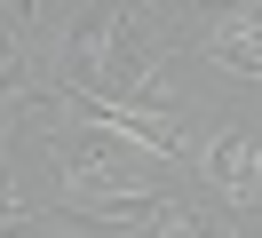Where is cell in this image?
I'll return each instance as SVG.
<instances>
[{
  "label": "cell",
  "instance_id": "1",
  "mask_svg": "<svg viewBox=\"0 0 262 238\" xmlns=\"http://www.w3.org/2000/svg\"><path fill=\"white\" fill-rule=\"evenodd\" d=\"M191 40H199V56H207V63H223L230 79H262V0L207 16Z\"/></svg>",
  "mask_w": 262,
  "mask_h": 238
},
{
  "label": "cell",
  "instance_id": "2",
  "mask_svg": "<svg viewBox=\"0 0 262 238\" xmlns=\"http://www.w3.org/2000/svg\"><path fill=\"white\" fill-rule=\"evenodd\" d=\"M254 167H262V135L254 127H214L207 135V151H199V175H207L223 199H254Z\"/></svg>",
  "mask_w": 262,
  "mask_h": 238
},
{
  "label": "cell",
  "instance_id": "3",
  "mask_svg": "<svg viewBox=\"0 0 262 238\" xmlns=\"http://www.w3.org/2000/svg\"><path fill=\"white\" fill-rule=\"evenodd\" d=\"M199 16H223V8H246V0H191Z\"/></svg>",
  "mask_w": 262,
  "mask_h": 238
}]
</instances>
